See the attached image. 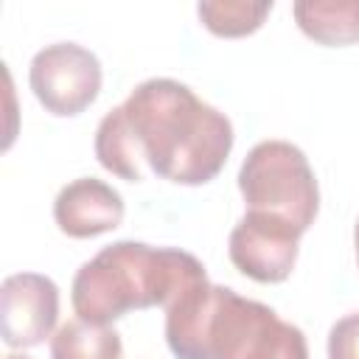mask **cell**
I'll list each match as a JSON object with an SVG mask.
<instances>
[{
  "label": "cell",
  "instance_id": "1",
  "mask_svg": "<svg viewBox=\"0 0 359 359\" xmlns=\"http://www.w3.org/2000/svg\"><path fill=\"white\" fill-rule=\"evenodd\" d=\"M233 123L177 79H146L95 129L98 163L126 182L143 165L177 185H205L227 163Z\"/></svg>",
  "mask_w": 359,
  "mask_h": 359
},
{
  "label": "cell",
  "instance_id": "2",
  "mask_svg": "<svg viewBox=\"0 0 359 359\" xmlns=\"http://www.w3.org/2000/svg\"><path fill=\"white\" fill-rule=\"evenodd\" d=\"M202 278H208V272L196 255L126 238L104 247L95 258L79 266L70 300L79 320L109 325L135 309H168Z\"/></svg>",
  "mask_w": 359,
  "mask_h": 359
},
{
  "label": "cell",
  "instance_id": "7",
  "mask_svg": "<svg viewBox=\"0 0 359 359\" xmlns=\"http://www.w3.org/2000/svg\"><path fill=\"white\" fill-rule=\"evenodd\" d=\"M59 320V289L48 275L17 272L0 286V334L8 348H34Z\"/></svg>",
  "mask_w": 359,
  "mask_h": 359
},
{
  "label": "cell",
  "instance_id": "11",
  "mask_svg": "<svg viewBox=\"0 0 359 359\" xmlns=\"http://www.w3.org/2000/svg\"><path fill=\"white\" fill-rule=\"evenodd\" d=\"M272 11V0L247 3V0H205L196 6L202 25L216 36H247L258 31Z\"/></svg>",
  "mask_w": 359,
  "mask_h": 359
},
{
  "label": "cell",
  "instance_id": "6",
  "mask_svg": "<svg viewBox=\"0 0 359 359\" xmlns=\"http://www.w3.org/2000/svg\"><path fill=\"white\" fill-rule=\"evenodd\" d=\"M300 236L289 222L247 210L230 233L227 252L241 275L258 283H280L294 269Z\"/></svg>",
  "mask_w": 359,
  "mask_h": 359
},
{
  "label": "cell",
  "instance_id": "15",
  "mask_svg": "<svg viewBox=\"0 0 359 359\" xmlns=\"http://www.w3.org/2000/svg\"><path fill=\"white\" fill-rule=\"evenodd\" d=\"M3 359H28V356H22V353H8V356H3Z\"/></svg>",
  "mask_w": 359,
  "mask_h": 359
},
{
  "label": "cell",
  "instance_id": "8",
  "mask_svg": "<svg viewBox=\"0 0 359 359\" xmlns=\"http://www.w3.org/2000/svg\"><path fill=\"white\" fill-rule=\"evenodd\" d=\"M53 219L70 238H93L115 230L123 222L121 194L95 177L67 182L53 199Z\"/></svg>",
  "mask_w": 359,
  "mask_h": 359
},
{
  "label": "cell",
  "instance_id": "9",
  "mask_svg": "<svg viewBox=\"0 0 359 359\" xmlns=\"http://www.w3.org/2000/svg\"><path fill=\"white\" fill-rule=\"evenodd\" d=\"M292 14L300 31L320 45L359 42V0H297Z\"/></svg>",
  "mask_w": 359,
  "mask_h": 359
},
{
  "label": "cell",
  "instance_id": "3",
  "mask_svg": "<svg viewBox=\"0 0 359 359\" xmlns=\"http://www.w3.org/2000/svg\"><path fill=\"white\" fill-rule=\"evenodd\" d=\"M275 320L269 306L202 278L165 309V342L177 359H236Z\"/></svg>",
  "mask_w": 359,
  "mask_h": 359
},
{
  "label": "cell",
  "instance_id": "14",
  "mask_svg": "<svg viewBox=\"0 0 359 359\" xmlns=\"http://www.w3.org/2000/svg\"><path fill=\"white\" fill-rule=\"evenodd\" d=\"M353 247H356V261H359V222L353 227Z\"/></svg>",
  "mask_w": 359,
  "mask_h": 359
},
{
  "label": "cell",
  "instance_id": "4",
  "mask_svg": "<svg viewBox=\"0 0 359 359\" xmlns=\"http://www.w3.org/2000/svg\"><path fill=\"white\" fill-rule=\"evenodd\" d=\"M238 191L250 213L289 222L297 233H306L320 210L314 168L289 140L255 143L238 168Z\"/></svg>",
  "mask_w": 359,
  "mask_h": 359
},
{
  "label": "cell",
  "instance_id": "12",
  "mask_svg": "<svg viewBox=\"0 0 359 359\" xmlns=\"http://www.w3.org/2000/svg\"><path fill=\"white\" fill-rule=\"evenodd\" d=\"M236 359H309V345L297 325L278 317Z\"/></svg>",
  "mask_w": 359,
  "mask_h": 359
},
{
  "label": "cell",
  "instance_id": "10",
  "mask_svg": "<svg viewBox=\"0 0 359 359\" xmlns=\"http://www.w3.org/2000/svg\"><path fill=\"white\" fill-rule=\"evenodd\" d=\"M121 334L109 325L67 320L50 339V359H121Z\"/></svg>",
  "mask_w": 359,
  "mask_h": 359
},
{
  "label": "cell",
  "instance_id": "5",
  "mask_svg": "<svg viewBox=\"0 0 359 359\" xmlns=\"http://www.w3.org/2000/svg\"><path fill=\"white\" fill-rule=\"evenodd\" d=\"M28 84L50 115L70 118L98 98L101 62L93 50L76 42L45 45L31 59Z\"/></svg>",
  "mask_w": 359,
  "mask_h": 359
},
{
  "label": "cell",
  "instance_id": "13",
  "mask_svg": "<svg viewBox=\"0 0 359 359\" xmlns=\"http://www.w3.org/2000/svg\"><path fill=\"white\" fill-rule=\"evenodd\" d=\"M328 359H359V311L348 314L331 325Z\"/></svg>",
  "mask_w": 359,
  "mask_h": 359
}]
</instances>
